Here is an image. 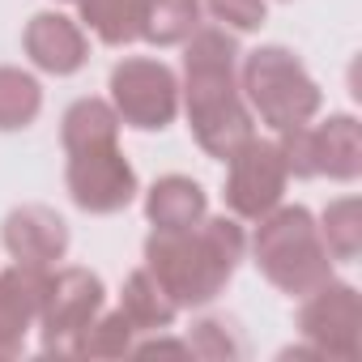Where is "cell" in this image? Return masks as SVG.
Here are the masks:
<instances>
[{"label":"cell","instance_id":"1","mask_svg":"<svg viewBox=\"0 0 362 362\" xmlns=\"http://www.w3.org/2000/svg\"><path fill=\"white\" fill-rule=\"evenodd\" d=\"M239 35L226 26L201 22L184 43V81H179V111L188 115L197 145L226 162L247 136H256V115L239 90Z\"/></svg>","mask_w":362,"mask_h":362},{"label":"cell","instance_id":"2","mask_svg":"<svg viewBox=\"0 0 362 362\" xmlns=\"http://www.w3.org/2000/svg\"><path fill=\"white\" fill-rule=\"evenodd\" d=\"M243 256H247V235L235 214L230 218L205 214L197 226L153 230L145 239V269L162 281V290L179 303V311L214 303L230 286Z\"/></svg>","mask_w":362,"mask_h":362},{"label":"cell","instance_id":"3","mask_svg":"<svg viewBox=\"0 0 362 362\" xmlns=\"http://www.w3.org/2000/svg\"><path fill=\"white\" fill-rule=\"evenodd\" d=\"M247 247H252V264L260 269V277L290 298H303L315 286H324L337 264L320 239L311 209L286 205V201L269 209L264 218H256V235L247 239Z\"/></svg>","mask_w":362,"mask_h":362},{"label":"cell","instance_id":"4","mask_svg":"<svg viewBox=\"0 0 362 362\" xmlns=\"http://www.w3.org/2000/svg\"><path fill=\"white\" fill-rule=\"evenodd\" d=\"M239 90H243L252 115L260 124H269L273 132L311 124L324 107V94H320L315 77L281 43H264V47H256L239 60Z\"/></svg>","mask_w":362,"mask_h":362},{"label":"cell","instance_id":"5","mask_svg":"<svg viewBox=\"0 0 362 362\" xmlns=\"http://www.w3.org/2000/svg\"><path fill=\"white\" fill-rule=\"evenodd\" d=\"M111 107L119 124L136 132H166L179 119V77L170 64L149 56H124L111 69Z\"/></svg>","mask_w":362,"mask_h":362},{"label":"cell","instance_id":"6","mask_svg":"<svg viewBox=\"0 0 362 362\" xmlns=\"http://www.w3.org/2000/svg\"><path fill=\"white\" fill-rule=\"evenodd\" d=\"M103 303H107V290H103L98 273H90L81 264H56L47 273V294H43V311L35 324L43 332V354L73 358L77 337L103 311Z\"/></svg>","mask_w":362,"mask_h":362},{"label":"cell","instance_id":"7","mask_svg":"<svg viewBox=\"0 0 362 362\" xmlns=\"http://www.w3.org/2000/svg\"><path fill=\"white\" fill-rule=\"evenodd\" d=\"M286 188H290V170H286V158H281L277 141H269V136H247V141L226 158L222 197H226V209H230L239 222H256V218H264L269 209H277V205L286 201Z\"/></svg>","mask_w":362,"mask_h":362},{"label":"cell","instance_id":"8","mask_svg":"<svg viewBox=\"0 0 362 362\" xmlns=\"http://www.w3.org/2000/svg\"><path fill=\"white\" fill-rule=\"evenodd\" d=\"M64 188L73 197V205L81 214H94V218H111V214H124L141 184H136V170L132 162L124 158L119 141L115 145H90V149H73L69 153V166H64Z\"/></svg>","mask_w":362,"mask_h":362},{"label":"cell","instance_id":"9","mask_svg":"<svg viewBox=\"0 0 362 362\" xmlns=\"http://www.w3.org/2000/svg\"><path fill=\"white\" fill-rule=\"evenodd\" d=\"M298 337L320 354V358H358L362 345V303L349 281L328 277L311 294L298 298Z\"/></svg>","mask_w":362,"mask_h":362},{"label":"cell","instance_id":"10","mask_svg":"<svg viewBox=\"0 0 362 362\" xmlns=\"http://www.w3.org/2000/svg\"><path fill=\"white\" fill-rule=\"evenodd\" d=\"M0 243L18 264L56 269L69 252V222L52 205H18L0 222Z\"/></svg>","mask_w":362,"mask_h":362},{"label":"cell","instance_id":"11","mask_svg":"<svg viewBox=\"0 0 362 362\" xmlns=\"http://www.w3.org/2000/svg\"><path fill=\"white\" fill-rule=\"evenodd\" d=\"M22 52L30 56V64L39 73H52V77H73L86 69L90 60V39H86V26L73 22L69 13H56V9H43L26 22L22 30Z\"/></svg>","mask_w":362,"mask_h":362},{"label":"cell","instance_id":"12","mask_svg":"<svg viewBox=\"0 0 362 362\" xmlns=\"http://www.w3.org/2000/svg\"><path fill=\"white\" fill-rule=\"evenodd\" d=\"M307 166L311 179L354 184L362 175V132L354 115H328L324 124H307Z\"/></svg>","mask_w":362,"mask_h":362},{"label":"cell","instance_id":"13","mask_svg":"<svg viewBox=\"0 0 362 362\" xmlns=\"http://www.w3.org/2000/svg\"><path fill=\"white\" fill-rule=\"evenodd\" d=\"M209 214V192L192 175H162L145 192V218L153 230H184Z\"/></svg>","mask_w":362,"mask_h":362},{"label":"cell","instance_id":"14","mask_svg":"<svg viewBox=\"0 0 362 362\" xmlns=\"http://www.w3.org/2000/svg\"><path fill=\"white\" fill-rule=\"evenodd\" d=\"M47 273L52 269H35V264H9L0 269V324L13 332H30L39 324L43 311V294H47Z\"/></svg>","mask_w":362,"mask_h":362},{"label":"cell","instance_id":"15","mask_svg":"<svg viewBox=\"0 0 362 362\" xmlns=\"http://www.w3.org/2000/svg\"><path fill=\"white\" fill-rule=\"evenodd\" d=\"M119 311L132 320L136 337H145V332H166V328H175V320H179V303L162 290V281H158L145 264L128 273V281H124V290H119Z\"/></svg>","mask_w":362,"mask_h":362},{"label":"cell","instance_id":"16","mask_svg":"<svg viewBox=\"0 0 362 362\" xmlns=\"http://www.w3.org/2000/svg\"><path fill=\"white\" fill-rule=\"evenodd\" d=\"M119 115L111 107V98H77L69 103L64 119H60V141H64V153L73 149H90V145H115L119 141Z\"/></svg>","mask_w":362,"mask_h":362},{"label":"cell","instance_id":"17","mask_svg":"<svg viewBox=\"0 0 362 362\" xmlns=\"http://www.w3.org/2000/svg\"><path fill=\"white\" fill-rule=\"evenodd\" d=\"M77 9H81V26L107 47H128L141 39L145 0H77Z\"/></svg>","mask_w":362,"mask_h":362},{"label":"cell","instance_id":"18","mask_svg":"<svg viewBox=\"0 0 362 362\" xmlns=\"http://www.w3.org/2000/svg\"><path fill=\"white\" fill-rule=\"evenodd\" d=\"M201 22H205L201 0H145L141 39L149 47H184Z\"/></svg>","mask_w":362,"mask_h":362},{"label":"cell","instance_id":"19","mask_svg":"<svg viewBox=\"0 0 362 362\" xmlns=\"http://www.w3.org/2000/svg\"><path fill=\"white\" fill-rule=\"evenodd\" d=\"M43 111V86L18 64H0V132H22Z\"/></svg>","mask_w":362,"mask_h":362},{"label":"cell","instance_id":"20","mask_svg":"<svg viewBox=\"0 0 362 362\" xmlns=\"http://www.w3.org/2000/svg\"><path fill=\"white\" fill-rule=\"evenodd\" d=\"M315 226H320V239H324V247L337 264L358 260V252H362V205H358V197L328 201Z\"/></svg>","mask_w":362,"mask_h":362},{"label":"cell","instance_id":"21","mask_svg":"<svg viewBox=\"0 0 362 362\" xmlns=\"http://www.w3.org/2000/svg\"><path fill=\"white\" fill-rule=\"evenodd\" d=\"M132 341H136V328H132V320L119 307L115 311H98L86 324V332L77 337L73 358H128Z\"/></svg>","mask_w":362,"mask_h":362},{"label":"cell","instance_id":"22","mask_svg":"<svg viewBox=\"0 0 362 362\" xmlns=\"http://www.w3.org/2000/svg\"><path fill=\"white\" fill-rule=\"evenodd\" d=\"M184 341H188V354H192V358H205V362H235V358L247 354L243 332H239L235 320H226V315H205V320H197Z\"/></svg>","mask_w":362,"mask_h":362},{"label":"cell","instance_id":"23","mask_svg":"<svg viewBox=\"0 0 362 362\" xmlns=\"http://www.w3.org/2000/svg\"><path fill=\"white\" fill-rule=\"evenodd\" d=\"M201 5H205V13H209L218 26H226V30H235V35L260 30L264 18H269V0H201Z\"/></svg>","mask_w":362,"mask_h":362},{"label":"cell","instance_id":"24","mask_svg":"<svg viewBox=\"0 0 362 362\" xmlns=\"http://www.w3.org/2000/svg\"><path fill=\"white\" fill-rule=\"evenodd\" d=\"M22 354H26V337L0 324V362H13V358H22Z\"/></svg>","mask_w":362,"mask_h":362},{"label":"cell","instance_id":"25","mask_svg":"<svg viewBox=\"0 0 362 362\" xmlns=\"http://www.w3.org/2000/svg\"><path fill=\"white\" fill-rule=\"evenodd\" d=\"M64 5H77V0H64Z\"/></svg>","mask_w":362,"mask_h":362}]
</instances>
